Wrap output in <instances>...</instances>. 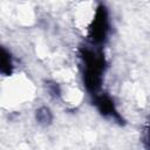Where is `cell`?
Masks as SVG:
<instances>
[{
  "label": "cell",
  "mask_w": 150,
  "mask_h": 150,
  "mask_svg": "<svg viewBox=\"0 0 150 150\" xmlns=\"http://www.w3.org/2000/svg\"><path fill=\"white\" fill-rule=\"evenodd\" d=\"M148 141L150 143V127H149V130H148Z\"/></svg>",
  "instance_id": "cell-6"
},
{
  "label": "cell",
  "mask_w": 150,
  "mask_h": 150,
  "mask_svg": "<svg viewBox=\"0 0 150 150\" xmlns=\"http://www.w3.org/2000/svg\"><path fill=\"white\" fill-rule=\"evenodd\" d=\"M36 121L42 125H48L53 121V114L47 107H42L36 110Z\"/></svg>",
  "instance_id": "cell-5"
},
{
  "label": "cell",
  "mask_w": 150,
  "mask_h": 150,
  "mask_svg": "<svg viewBox=\"0 0 150 150\" xmlns=\"http://www.w3.org/2000/svg\"><path fill=\"white\" fill-rule=\"evenodd\" d=\"M82 61V79L87 91L93 96L98 94L102 88L103 76L107 68V61L101 47L82 48L80 52Z\"/></svg>",
  "instance_id": "cell-1"
},
{
  "label": "cell",
  "mask_w": 150,
  "mask_h": 150,
  "mask_svg": "<svg viewBox=\"0 0 150 150\" xmlns=\"http://www.w3.org/2000/svg\"><path fill=\"white\" fill-rule=\"evenodd\" d=\"M13 71V61L9 52L1 48V73L5 76H9Z\"/></svg>",
  "instance_id": "cell-4"
},
{
  "label": "cell",
  "mask_w": 150,
  "mask_h": 150,
  "mask_svg": "<svg viewBox=\"0 0 150 150\" xmlns=\"http://www.w3.org/2000/svg\"><path fill=\"white\" fill-rule=\"evenodd\" d=\"M110 32L109 13L104 5H98L95 9L94 18L88 28V39L93 46L101 47L108 40Z\"/></svg>",
  "instance_id": "cell-2"
},
{
  "label": "cell",
  "mask_w": 150,
  "mask_h": 150,
  "mask_svg": "<svg viewBox=\"0 0 150 150\" xmlns=\"http://www.w3.org/2000/svg\"><path fill=\"white\" fill-rule=\"evenodd\" d=\"M93 104L95 105V108L97 109V111L104 116V117H110L114 121L118 122L120 124L123 123V118L120 115L112 98L105 94V93H98L93 95Z\"/></svg>",
  "instance_id": "cell-3"
}]
</instances>
